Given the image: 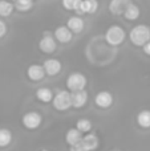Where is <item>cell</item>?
I'll return each mask as SVG.
<instances>
[{
	"label": "cell",
	"mask_w": 150,
	"mask_h": 151,
	"mask_svg": "<svg viewBox=\"0 0 150 151\" xmlns=\"http://www.w3.org/2000/svg\"><path fill=\"white\" fill-rule=\"evenodd\" d=\"M137 122L141 127L149 129L150 127V110H142L137 115Z\"/></svg>",
	"instance_id": "obj_20"
},
{
	"label": "cell",
	"mask_w": 150,
	"mask_h": 151,
	"mask_svg": "<svg viewBox=\"0 0 150 151\" xmlns=\"http://www.w3.org/2000/svg\"><path fill=\"white\" fill-rule=\"evenodd\" d=\"M12 141V133L8 129H0V147H7Z\"/></svg>",
	"instance_id": "obj_22"
},
{
	"label": "cell",
	"mask_w": 150,
	"mask_h": 151,
	"mask_svg": "<svg viewBox=\"0 0 150 151\" xmlns=\"http://www.w3.org/2000/svg\"><path fill=\"white\" fill-rule=\"evenodd\" d=\"M142 49H144V52H145L146 55L150 56V40H149L148 42H145V44L142 45Z\"/></svg>",
	"instance_id": "obj_27"
},
{
	"label": "cell",
	"mask_w": 150,
	"mask_h": 151,
	"mask_svg": "<svg viewBox=\"0 0 150 151\" xmlns=\"http://www.w3.org/2000/svg\"><path fill=\"white\" fill-rule=\"evenodd\" d=\"M112 151H120V150H112Z\"/></svg>",
	"instance_id": "obj_29"
},
{
	"label": "cell",
	"mask_w": 150,
	"mask_h": 151,
	"mask_svg": "<svg viewBox=\"0 0 150 151\" xmlns=\"http://www.w3.org/2000/svg\"><path fill=\"white\" fill-rule=\"evenodd\" d=\"M41 121H43V118L39 113L29 111V113H27V114H24L23 125L25 126L27 129H29V130H35V129H37L41 125Z\"/></svg>",
	"instance_id": "obj_5"
},
{
	"label": "cell",
	"mask_w": 150,
	"mask_h": 151,
	"mask_svg": "<svg viewBox=\"0 0 150 151\" xmlns=\"http://www.w3.org/2000/svg\"><path fill=\"white\" fill-rule=\"evenodd\" d=\"M85 86H87V77L82 73L76 72V73L69 74L68 78H66V88L72 91L85 89Z\"/></svg>",
	"instance_id": "obj_4"
},
{
	"label": "cell",
	"mask_w": 150,
	"mask_h": 151,
	"mask_svg": "<svg viewBox=\"0 0 150 151\" xmlns=\"http://www.w3.org/2000/svg\"><path fill=\"white\" fill-rule=\"evenodd\" d=\"M36 97L37 99H40L44 104H48V102L52 101L53 98V93L49 88H39L36 91Z\"/></svg>",
	"instance_id": "obj_18"
},
{
	"label": "cell",
	"mask_w": 150,
	"mask_h": 151,
	"mask_svg": "<svg viewBox=\"0 0 150 151\" xmlns=\"http://www.w3.org/2000/svg\"><path fill=\"white\" fill-rule=\"evenodd\" d=\"M66 27L72 31V33H80L84 29V20L80 16H72V17H69Z\"/></svg>",
	"instance_id": "obj_15"
},
{
	"label": "cell",
	"mask_w": 150,
	"mask_h": 151,
	"mask_svg": "<svg viewBox=\"0 0 150 151\" xmlns=\"http://www.w3.org/2000/svg\"><path fill=\"white\" fill-rule=\"evenodd\" d=\"M126 37V33L125 31L121 28L120 25H112L106 29L105 32V40L108 44L113 45V47H117V45L122 44Z\"/></svg>",
	"instance_id": "obj_2"
},
{
	"label": "cell",
	"mask_w": 150,
	"mask_h": 151,
	"mask_svg": "<svg viewBox=\"0 0 150 151\" xmlns=\"http://www.w3.org/2000/svg\"><path fill=\"white\" fill-rule=\"evenodd\" d=\"M129 3H132V1H130V0H110L109 11H110L113 15H122Z\"/></svg>",
	"instance_id": "obj_13"
},
{
	"label": "cell",
	"mask_w": 150,
	"mask_h": 151,
	"mask_svg": "<svg viewBox=\"0 0 150 151\" xmlns=\"http://www.w3.org/2000/svg\"><path fill=\"white\" fill-rule=\"evenodd\" d=\"M69 151H88V150L85 149V147L81 145V142H80V143L73 145V146H71V149H69Z\"/></svg>",
	"instance_id": "obj_26"
},
{
	"label": "cell",
	"mask_w": 150,
	"mask_h": 151,
	"mask_svg": "<svg viewBox=\"0 0 150 151\" xmlns=\"http://www.w3.org/2000/svg\"><path fill=\"white\" fill-rule=\"evenodd\" d=\"M5 33H7V24H5L4 21L0 19V39H1V37H4Z\"/></svg>",
	"instance_id": "obj_25"
},
{
	"label": "cell",
	"mask_w": 150,
	"mask_h": 151,
	"mask_svg": "<svg viewBox=\"0 0 150 151\" xmlns=\"http://www.w3.org/2000/svg\"><path fill=\"white\" fill-rule=\"evenodd\" d=\"M15 9V5L9 0H0V16L1 17H7Z\"/></svg>",
	"instance_id": "obj_19"
},
{
	"label": "cell",
	"mask_w": 150,
	"mask_h": 151,
	"mask_svg": "<svg viewBox=\"0 0 150 151\" xmlns=\"http://www.w3.org/2000/svg\"><path fill=\"white\" fill-rule=\"evenodd\" d=\"M39 48H40V50H41V52L48 53V55H49V53H53L56 50L57 44H56L53 36H50L49 33H45L44 36H43V39L40 40Z\"/></svg>",
	"instance_id": "obj_6"
},
{
	"label": "cell",
	"mask_w": 150,
	"mask_h": 151,
	"mask_svg": "<svg viewBox=\"0 0 150 151\" xmlns=\"http://www.w3.org/2000/svg\"><path fill=\"white\" fill-rule=\"evenodd\" d=\"M72 31L68 28V27L65 25H60L56 28L55 31V39L57 40V41L63 42V44H65V42H69L72 40Z\"/></svg>",
	"instance_id": "obj_12"
},
{
	"label": "cell",
	"mask_w": 150,
	"mask_h": 151,
	"mask_svg": "<svg viewBox=\"0 0 150 151\" xmlns=\"http://www.w3.org/2000/svg\"><path fill=\"white\" fill-rule=\"evenodd\" d=\"M122 15L125 16L126 20H137L138 16H140V8L136 4H133V3H129Z\"/></svg>",
	"instance_id": "obj_17"
},
{
	"label": "cell",
	"mask_w": 150,
	"mask_h": 151,
	"mask_svg": "<svg viewBox=\"0 0 150 151\" xmlns=\"http://www.w3.org/2000/svg\"><path fill=\"white\" fill-rule=\"evenodd\" d=\"M129 39L136 47H142L145 42H148L150 40V28L148 25H145V24L136 25L130 31Z\"/></svg>",
	"instance_id": "obj_1"
},
{
	"label": "cell",
	"mask_w": 150,
	"mask_h": 151,
	"mask_svg": "<svg viewBox=\"0 0 150 151\" xmlns=\"http://www.w3.org/2000/svg\"><path fill=\"white\" fill-rule=\"evenodd\" d=\"M98 8L97 0H81L79 8L76 9L77 15H84V13H94Z\"/></svg>",
	"instance_id": "obj_8"
},
{
	"label": "cell",
	"mask_w": 150,
	"mask_h": 151,
	"mask_svg": "<svg viewBox=\"0 0 150 151\" xmlns=\"http://www.w3.org/2000/svg\"><path fill=\"white\" fill-rule=\"evenodd\" d=\"M81 139H82V133L76 127L69 129L68 133H66V135H65V141L69 146H73V145L80 143Z\"/></svg>",
	"instance_id": "obj_16"
},
{
	"label": "cell",
	"mask_w": 150,
	"mask_h": 151,
	"mask_svg": "<svg viewBox=\"0 0 150 151\" xmlns=\"http://www.w3.org/2000/svg\"><path fill=\"white\" fill-rule=\"evenodd\" d=\"M43 68H44L45 74L56 76L61 72V63L58 60H56V58H49V60H47L44 63Z\"/></svg>",
	"instance_id": "obj_11"
},
{
	"label": "cell",
	"mask_w": 150,
	"mask_h": 151,
	"mask_svg": "<svg viewBox=\"0 0 150 151\" xmlns=\"http://www.w3.org/2000/svg\"><path fill=\"white\" fill-rule=\"evenodd\" d=\"M94 102L98 107L108 109V107H110L112 104H113V96H112V93H109V91H100V93L96 94Z\"/></svg>",
	"instance_id": "obj_9"
},
{
	"label": "cell",
	"mask_w": 150,
	"mask_h": 151,
	"mask_svg": "<svg viewBox=\"0 0 150 151\" xmlns=\"http://www.w3.org/2000/svg\"><path fill=\"white\" fill-rule=\"evenodd\" d=\"M13 5L20 12H27V11H29L33 7V0H15Z\"/></svg>",
	"instance_id": "obj_21"
},
{
	"label": "cell",
	"mask_w": 150,
	"mask_h": 151,
	"mask_svg": "<svg viewBox=\"0 0 150 151\" xmlns=\"http://www.w3.org/2000/svg\"><path fill=\"white\" fill-rule=\"evenodd\" d=\"M9 1H15V0H9Z\"/></svg>",
	"instance_id": "obj_30"
},
{
	"label": "cell",
	"mask_w": 150,
	"mask_h": 151,
	"mask_svg": "<svg viewBox=\"0 0 150 151\" xmlns=\"http://www.w3.org/2000/svg\"><path fill=\"white\" fill-rule=\"evenodd\" d=\"M81 0H63V7L68 11H76Z\"/></svg>",
	"instance_id": "obj_24"
},
{
	"label": "cell",
	"mask_w": 150,
	"mask_h": 151,
	"mask_svg": "<svg viewBox=\"0 0 150 151\" xmlns=\"http://www.w3.org/2000/svg\"><path fill=\"white\" fill-rule=\"evenodd\" d=\"M81 145L85 147L88 151H93L98 147V137L96 134H87V135L82 137L81 139Z\"/></svg>",
	"instance_id": "obj_14"
},
{
	"label": "cell",
	"mask_w": 150,
	"mask_h": 151,
	"mask_svg": "<svg viewBox=\"0 0 150 151\" xmlns=\"http://www.w3.org/2000/svg\"><path fill=\"white\" fill-rule=\"evenodd\" d=\"M27 76H28L29 80L35 81V82L40 81V80H43V77L45 76L44 68H43V65H39V64H32V65L28 66Z\"/></svg>",
	"instance_id": "obj_10"
},
{
	"label": "cell",
	"mask_w": 150,
	"mask_h": 151,
	"mask_svg": "<svg viewBox=\"0 0 150 151\" xmlns=\"http://www.w3.org/2000/svg\"><path fill=\"white\" fill-rule=\"evenodd\" d=\"M41 151H49V150H41Z\"/></svg>",
	"instance_id": "obj_28"
},
{
	"label": "cell",
	"mask_w": 150,
	"mask_h": 151,
	"mask_svg": "<svg viewBox=\"0 0 150 151\" xmlns=\"http://www.w3.org/2000/svg\"><path fill=\"white\" fill-rule=\"evenodd\" d=\"M53 107L58 111H65L69 107H72V99H71V93L66 90H60L56 93V96L52 98Z\"/></svg>",
	"instance_id": "obj_3"
},
{
	"label": "cell",
	"mask_w": 150,
	"mask_h": 151,
	"mask_svg": "<svg viewBox=\"0 0 150 151\" xmlns=\"http://www.w3.org/2000/svg\"><path fill=\"white\" fill-rule=\"evenodd\" d=\"M71 99H72V107H80L85 106V104L88 102V93L87 90L81 89V90H74L71 93Z\"/></svg>",
	"instance_id": "obj_7"
},
{
	"label": "cell",
	"mask_w": 150,
	"mask_h": 151,
	"mask_svg": "<svg viewBox=\"0 0 150 151\" xmlns=\"http://www.w3.org/2000/svg\"><path fill=\"white\" fill-rule=\"evenodd\" d=\"M76 129H79L81 133H89L92 130V122L87 118H80L76 123Z\"/></svg>",
	"instance_id": "obj_23"
}]
</instances>
